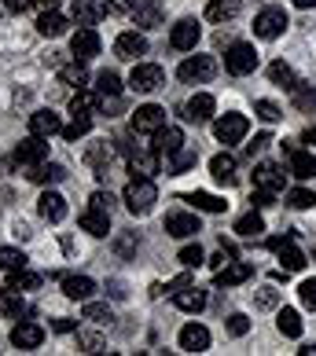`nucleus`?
Masks as SVG:
<instances>
[{
    "mask_svg": "<svg viewBox=\"0 0 316 356\" xmlns=\"http://www.w3.org/2000/svg\"><path fill=\"white\" fill-rule=\"evenodd\" d=\"M158 202V188H155V180L151 177H133L125 184V206H129V213H151V206Z\"/></svg>",
    "mask_w": 316,
    "mask_h": 356,
    "instance_id": "f257e3e1",
    "label": "nucleus"
},
{
    "mask_svg": "<svg viewBox=\"0 0 316 356\" xmlns=\"http://www.w3.org/2000/svg\"><path fill=\"white\" fill-rule=\"evenodd\" d=\"M225 70L235 74V77L254 74V70H258V51H254V44H246V41L228 44V51H225Z\"/></svg>",
    "mask_w": 316,
    "mask_h": 356,
    "instance_id": "f03ea898",
    "label": "nucleus"
},
{
    "mask_svg": "<svg viewBox=\"0 0 316 356\" xmlns=\"http://www.w3.org/2000/svg\"><path fill=\"white\" fill-rule=\"evenodd\" d=\"M166 85V70L155 67V63H136L133 74H129V88L140 92V96H151V92H158Z\"/></svg>",
    "mask_w": 316,
    "mask_h": 356,
    "instance_id": "7ed1b4c3",
    "label": "nucleus"
},
{
    "mask_svg": "<svg viewBox=\"0 0 316 356\" xmlns=\"http://www.w3.org/2000/svg\"><path fill=\"white\" fill-rule=\"evenodd\" d=\"M269 250L280 257L283 272H301L306 268V254L294 246V235H276V239H269Z\"/></svg>",
    "mask_w": 316,
    "mask_h": 356,
    "instance_id": "20e7f679",
    "label": "nucleus"
},
{
    "mask_svg": "<svg viewBox=\"0 0 316 356\" xmlns=\"http://www.w3.org/2000/svg\"><path fill=\"white\" fill-rule=\"evenodd\" d=\"M214 74H217V59L214 56H191V59H184L180 70H177V77H180V81H188V85H203Z\"/></svg>",
    "mask_w": 316,
    "mask_h": 356,
    "instance_id": "39448f33",
    "label": "nucleus"
},
{
    "mask_svg": "<svg viewBox=\"0 0 316 356\" xmlns=\"http://www.w3.org/2000/svg\"><path fill=\"white\" fill-rule=\"evenodd\" d=\"M287 26H291V19H287L283 8H265V11L254 19V33L261 37V41H276V37H280Z\"/></svg>",
    "mask_w": 316,
    "mask_h": 356,
    "instance_id": "423d86ee",
    "label": "nucleus"
},
{
    "mask_svg": "<svg viewBox=\"0 0 316 356\" xmlns=\"http://www.w3.org/2000/svg\"><path fill=\"white\" fill-rule=\"evenodd\" d=\"M246 129H250L246 114H225V118H217V122H214V136L228 147V143H239L246 136Z\"/></svg>",
    "mask_w": 316,
    "mask_h": 356,
    "instance_id": "0eeeda50",
    "label": "nucleus"
},
{
    "mask_svg": "<svg viewBox=\"0 0 316 356\" xmlns=\"http://www.w3.org/2000/svg\"><path fill=\"white\" fill-rule=\"evenodd\" d=\"M199 37H203L199 22H195V19H180V22L173 26V30H169V44H173L177 51H195Z\"/></svg>",
    "mask_w": 316,
    "mask_h": 356,
    "instance_id": "6e6552de",
    "label": "nucleus"
},
{
    "mask_svg": "<svg viewBox=\"0 0 316 356\" xmlns=\"http://www.w3.org/2000/svg\"><path fill=\"white\" fill-rule=\"evenodd\" d=\"M70 56L74 59H92V56H100V33L92 30V26H81L74 37H70Z\"/></svg>",
    "mask_w": 316,
    "mask_h": 356,
    "instance_id": "1a4fd4ad",
    "label": "nucleus"
},
{
    "mask_svg": "<svg viewBox=\"0 0 316 356\" xmlns=\"http://www.w3.org/2000/svg\"><path fill=\"white\" fill-rule=\"evenodd\" d=\"M283 184H287V173H283V165H276V162H261L254 169V188L261 191H283Z\"/></svg>",
    "mask_w": 316,
    "mask_h": 356,
    "instance_id": "9d476101",
    "label": "nucleus"
},
{
    "mask_svg": "<svg viewBox=\"0 0 316 356\" xmlns=\"http://www.w3.org/2000/svg\"><path fill=\"white\" fill-rule=\"evenodd\" d=\"M133 129H136V133L155 136L158 129H166V111H162V107H155V103H148V107H136V114H133Z\"/></svg>",
    "mask_w": 316,
    "mask_h": 356,
    "instance_id": "9b49d317",
    "label": "nucleus"
},
{
    "mask_svg": "<svg viewBox=\"0 0 316 356\" xmlns=\"http://www.w3.org/2000/svg\"><path fill=\"white\" fill-rule=\"evenodd\" d=\"M214 111H217V103H214V96H210V92H195V96L184 103V118H188V122H195V125L210 122V118H214Z\"/></svg>",
    "mask_w": 316,
    "mask_h": 356,
    "instance_id": "f8f14e48",
    "label": "nucleus"
},
{
    "mask_svg": "<svg viewBox=\"0 0 316 356\" xmlns=\"http://www.w3.org/2000/svg\"><path fill=\"white\" fill-rule=\"evenodd\" d=\"M48 158V140L45 136H26L19 147H15V162H22V165H37V162H45Z\"/></svg>",
    "mask_w": 316,
    "mask_h": 356,
    "instance_id": "ddd939ff",
    "label": "nucleus"
},
{
    "mask_svg": "<svg viewBox=\"0 0 316 356\" xmlns=\"http://www.w3.org/2000/svg\"><path fill=\"white\" fill-rule=\"evenodd\" d=\"M114 56L118 59H129V63H136L140 56H148V41H143V33H136V30L122 33L114 41Z\"/></svg>",
    "mask_w": 316,
    "mask_h": 356,
    "instance_id": "4468645a",
    "label": "nucleus"
},
{
    "mask_svg": "<svg viewBox=\"0 0 316 356\" xmlns=\"http://www.w3.org/2000/svg\"><path fill=\"white\" fill-rule=\"evenodd\" d=\"M41 341H45V327L33 323V320H26V323H19L15 331H11V346L15 349H37Z\"/></svg>",
    "mask_w": 316,
    "mask_h": 356,
    "instance_id": "2eb2a0df",
    "label": "nucleus"
},
{
    "mask_svg": "<svg viewBox=\"0 0 316 356\" xmlns=\"http://www.w3.org/2000/svg\"><path fill=\"white\" fill-rule=\"evenodd\" d=\"M133 15H136V26L140 30H158L166 19V8L158 4V0H140V4L133 8Z\"/></svg>",
    "mask_w": 316,
    "mask_h": 356,
    "instance_id": "dca6fc26",
    "label": "nucleus"
},
{
    "mask_svg": "<svg viewBox=\"0 0 316 356\" xmlns=\"http://www.w3.org/2000/svg\"><path fill=\"white\" fill-rule=\"evenodd\" d=\"M77 224L88 232V235H96V239H103V235L111 232V213L107 209H100V206H88L81 217H77Z\"/></svg>",
    "mask_w": 316,
    "mask_h": 356,
    "instance_id": "f3484780",
    "label": "nucleus"
},
{
    "mask_svg": "<svg viewBox=\"0 0 316 356\" xmlns=\"http://www.w3.org/2000/svg\"><path fill=\"white\" fill-rule=\"evenodd\" d=\"M195 232H203L195 213H169L166 217V235H173V239H191Z\"/></svg>",
    "mask_w": 316,
    "mask_h": 356,
    "instance_id": "a211bd4d",
    "label": "nucleus"
},
{
    "mask_svg": "<svg viewBox=\"0 0 316 356\" xmlns=\"http://www.w3.org/2000/svg\"><path fill=\"white\" fill-rule=\"evenodd\" d=\"M180 349L184 353H206L210 349V331L203 323H188L180 331Z\"/></svg>",
    "mask_w": 316,
    "mask_h": 356,
    "instance_id": "6ab92c4d",
    "label": "nucleus"
},
{
    "mask_svg": "<svg viewBox=\"0 0 316 356\" xmlns=\"http://www.w3.org/2000/svg\"><path fill=\"white\" fill-rule=\"evenodd\" d=\"M37 209H41V217H45L48 224H59L63 217H67V199H63V195H56V191H45L41 199H37Z\"/></svg>",
    "mask_w": 316,
    "mask_h": 356,
    "instance_id": "aec40b11",
    "label": "nucleus"
},
{
    "mask_svg": "<svg viewBox=\"0 0 316 356\" xmlns=\"http://www.w3.org/2000/svg\"><path fill=\"white\" fill-rule=\"evenodd\" d=\"M250 275H254V268H250L246 261H228V265L217 272V286H239Z\"/></svg>",
    "mask_w": 316,
    "mask_h": 356,
    "instance_id": "412c9836",
    "label": "nucleus"
},
{
    "mask_svg": "<svg viewBox=\"0 0 316 356\" xmlns=\"http://www.w3.org/2000/svg\"><path fill=\"white\" fill-rule=\"evenodd\" d=\"M184 147V133H180V129L177 125H166V129H158V133H155V151L158 154H173V151H180Z\"/></svg>",
    "mask_w": 316,
    "mask_h": 356,
    "instance_id": "4be33fe9",
    "label": "nucleus"
},
{
    "mask_svg": "<svg viewBox=\"0 0 316 356\" xmlns=\"http://www.w3.org/2000/svg\"><path fill=\"white\" fill-rule=\"evenodd\" d=\"M129 173L133 177H155L158 173V151H133L129 154Z\"/></svg>",
    "mask_w": 316,
    "mask_h": 356,
    "instance_id": "5701e85b",
    "label": "nucleus"
},
{
    "mask_svg": "<svg viewBox=\"0 0 316 356\" xmlns=\"http://www.w3.org/2000/svg\"><path fill=\"white\" fill-rule=\"evenodd\" d=\"M30 133H37V136H56V133H63V122H59V114H52V111H37L33 118H30Z\"/></svg>",
    "mask_w": 316,
    "mask_h": 356,
    "instance_id": "b1692460",
    "label": "nucleus"
},
{
    "mask_svg": "<svg viewBox=\"0 0 316 356\" xmlns=\"http://www.w3.org/2000/svg\"><path fill=\"white\" fill-rule=\"evenodd\" d=\"M243 0H210L206 4V19L210 22H232L235 15H239Z\"/></svg>",
    "mask_w": 316,
    "mask_h": 356,
    "instance_id": "393cba45",
    "label": "nucleus"
},
{
    "mask_svg": "<svg viewBox=\"0 0 316 356\" xmlns=\"http://www.w3.org/2000/svg\"><path fill=\"white\" fill-rule=\"evenodd\" d=\"M92 290H96V280H88V275H67L63 280V294L74 301H88Z\"/></svg>",
    "mask_w": 316,
    "mask_h": 356,
    "instance_id": "a878e982",
    "label": "nucleus"
},
{
    "mask_svg": "<svg viewBox=\"0 0 316 356\" xmlns=\"http://www.w3.org/2000/svg\"><path fill=\"white\" fill-rule=\"evenodd\" d=\"M184 202H191L195 209H203V213H225L228 202L221 199V195H210V191H191V195H184Z\"/></svg>",
    "mask_w": 316,
    "mask_h": 356,
    "instance_id": "bb28decb",
    "label": "nucleus"
},
{
    "mask_svg": "<svg viewBox=\"0 0 316 356\" xmlns=\"http://www.w3.org/2000/svg\"><path fill=\"white\" fill-rule=\"evenodd\" d=\"M26 177H30L33 184H59V180H67V169L56 165V162H37V165H30Z\"/></svg>",
    "mask_w": 316,
    "mask_h": 356,
    "instance_id": "cd10ccee",
    "label": "nucleus"
},
{
    "mask_svg": "<svg viewBox=\"0 0 316 356\" xmlns=\"http://www.w3.org/2000/svg\"><path fill=\"white\" fill-rule=\"evenodd\" d=\"M30 309H26V301H22V290H15V286H4L0 290V316H26Z\"/></svg>",
    "mask_w": 316,
    "mask_h": 356,
    "instance_id": "c85d7f7f",
    "label": "nucleus"
},
{
    "mask_svg": "<svg viewBox=\"0 0 316 356\" xmlns=\"http://www.w3.org/2000/svg\"><path fill=\"white\" fill-rule=\"evenodd\" d=\"M173 301H177V309H180V312H203V309H206V294H203V290H195L191 283H188V286H180Z\"/></svg>",
    "mask_w": 316,
    "mask_h": 356,
    "instance_id": "c756f323",
    "label": "nucleus"
},
{
    "mask_svg": "<svg viewBox=\"0 0 316 356\" xmlns=\"http://www.w3.org/2000/svg\"><path fill=\"white\" fill-rule=\"evenodd\" d=\"M210 173L217 184H232L235 180V158L232 154H214L210 158Z\"/></svg>",
    "mask_w": 316,
    "mask_h": 356,
    "instance_id": "7c9ffc66",
    "label": "nucleus"
},
{
    "mask_svg": "<svg viewBox=\"0 0 316 356\" xmlns=\"http://www.w3.org/2000/svg\"><path fill=\"white\" fill-rule=\"evenodd\" d=\"M111 158H114V147H111V143H92V147L85 151V162H88L92 169H100V173H107Z\"/></svg>",
    "mask_w": 316,
    "mask_h": 356,
    "instance_id": "2f4dec72",
    "label": "nucleus"
},
{
    "mask_svg": "<svg viewBox=\"0 0 316 356\" xmlns=\"http://www.w3.org/2000/svg\"><path fill=\"white\" fill-rule=\"evenodd\" d=\"M37 30H41L45 37H63V33H67V19H63L59 11H41Z\"/></svg>",
    "mask_w": 316,
    "mask_h": 356,
    "instance_id": "473e14b6",
    "label": "nucleus"
},
{
    "mask_svg": "<svg viewBox=\"0 0 316 356\" xmlns=\"http://www.w3.org/2000/svg\"><path fill=\"white\" fill-rule=\"evenodd\" d=\"M195 158H199V154H195L191 147H180V151H173V154H169V165H166V173H169V177H180V173H188V169L195 165Z\"/></svg>",
    "mask_w": 316,
    "mask_h": 356,
    "instance_id": "72a5a7b5",
    "label": "nucleus"
},
{
    "mask_svg": "<svg viewBox=\"0 0 316 356\" xmlns=\"http://www.w3.org/2000/svg\"><path fill=\"white\" fill-rule=\"evenodd\" d=\"M269 77H272V81H276V85H283L287 92H294V88L301 85V81H298V74H294L291 67H287V63H283V59H276V63H272V67H269Z\"/></svg>",
    "mask_w": 316,
    "mask_h": 356,
    "instance_id": "f704fd0d",
    "label": "nucleus"
},
{
    "mask_svg": "<svg viewBox=\"0 0 316 356\" xmlns=\"http://www.w3.org/2000/svg\"><path fill=\"white\" fill-rule=\"evenodd\" d=\"M261 232H265V220H261V213H254V209L235 220V235H243V239H254Z\"/></svg>",
    "mask_w": 316,
    "mask_h": 356,
    "instance_id": "c9c22d12",
    "label": "nucleus"
},
{
    "mask_svg": "<svg viewBox=\"0 0 316 356\" xmlns=\"http://www.w3.org/2000/svg\"><path fill=\"white\" fill-rule=\"evenodd\" d=\"M291 173H294L298 180H309V177H316V154L294 151V154H291Z\"/></svg>",
    "mask_w": 316,
    "mask_h": 356,
    "instance_id": "e433bc0d",
    "label": "nucleus"
},
{
    "mask_svg": "<svg viewBox=\"0 0 316 356\" xmlns=\"http://www.w3.org/2000/svg\"><path fill=\"white\" fill-rule=\"evenodd\" d=\"M276 327H280V334L298 338V334H301V316H298L294 309H280V316H276Z\"/></svg>",
    "mask_w": 316,
    "mask_h": 356,
    "instance_id": "4c0bfd02",
    "label": "nucleus"
},
{
    "mask_svg": "<svg viewBox=\"0 0 316 356\" xmlns=\"http://www.w3.org/2000/svg\"><path fill=\"white\" fill-rule=\"evenodd\" d=\"M96 96H122V77L114 70H103L96 77Z\"/></svg>",
    "mask_w": 316,
    "mask_h": 356,
    "instance_id": "58836bf2",
    "label": "nucleus"
},
{
    "mask_svg": "<svg viewBox=\"0 0 316 356\" xmlns=\"http://www.w3.org/2000/svg\"><path fill=\"white\" fill-rule=\"evenodd\" d=\"M100 11L103 8H96L92 0H74V19H77V26H92L100 19Z\"/></svg>",
    "mask_w": 316,
    "mask_h": 356,
    "instance_id": "ea45409f",
    "label": "nucleus"
},
{
    "mask_svg": "<svg viewBox=\"0 0 316 356\" xmlns=\"http://www.w3.org/2000/svg\"><path fill=\"white\" fill-rule=\"evenodd\" d=\"M85 320H92V323H111L114 312H111L107 301H85Z\"/></svg>",
    "mask_w": 316,
    "mask_h": 356,
    "instance_id": "a19ab883",
    "label": "nucleus"
},
{
    "mask_svg": "<svg viewBox=\"0 0 316 356\" xmlns=\"http://www.w3.org/2000/svg\"><path fill=\"white\" fill-rule=\"evenodd\" d=\"M0 268L4 272H15V268H26V254L15 246H0Z\"/></svg>",
    "mask_w": 316,
    "mask_h": 356,
    "instance_id": "79ce46f5",
    "label": "nucleus"
},
{
    "mask_svg": "<svg viewBox=\"0 0 316 356\" xmlns=\"http://www.w3.org/2000/svg\"><path fill=\"white\" fill-rule=\"evenodd\" d=\"M8 286H15V290H37V286H41V275L26 272V268H15V272H11V280H8Z\"/></svg>",
    "mask_w": 316,
    "mask_h": 356,
    "instance_id": "37998d69",
    "label": "nucleus"
},
{
    "mask_svg": "<svg viewBox=\"0 0 316 356\" xmlns=\"http://www.w3.org/2000/svg\"><path fill=\"white\" fill-rule=\"evenodd\" d=\"M287 206H291V209H313V206H316V191L294 188L291 195H287Z\"/></svg>",
    "mask_w": 316,
    "mask_h": 356,
    "instance_id": "c03bdc74",
    "label": "nucleus"
},
{
    "mask_svg": "<svg viewBox=\"0 0 316 356\" xmlns=\"http://www.w3.org/2000/svg\"><path fill=\"white\" fill-rule=\"evenodd\" d=\"M294 107L306 111V114H316V88H294Z\"/></svg>",
    "mask_w": 316,
    "mask_h": 356,
    "instance_id": "a18cd8bd",
    "label": "nucleus"
},
{
    "mask_svg": "<svg viewBox=\"0 0 316 356\" xmlns=\"http://www.w3.org/2000/svg\"><path fill=\"white\" fill-rule=\"evenodd\" d=\"M254 114L261 118V122H269V125H272V122H280V118H283V111L276 107L272 99H258V103H254Z\"/></svg>",
    "mask_w": 316,
    "mask_h": 356,
    "instance_id": "49530a36",
    "label": "nucleus"
},
{
    "mask_svg": "<svg viewBox=\"0 0 316 356\" xmlns=\"http://www.w3.org/2000/svg\"><path fill=\"white\" fill-rule=\"evenodd\" d=\"M88 129H92V118H85V114H74V122H70L67 129H63V136H67V140H81V136L88 133Z\"/></svg>",
    "mask_w": 316,
    "mask_h": 356,
    "instance_id": "de8ad7c7",
    "label": "nucleus"
},
{
    "mask_svg": "<svg viewBox=\"0 0 316 356\" xmlns=\"http://www.w3.org/2000/svg\"><path fill=\"white\" fill-rule=\"evenodd\" d=\"M77 349H81V353H100V349H103V334H96V331H77Z\"/></svg>",
    "mask_w": 316,
    "mask_h": 356,
    "instance_id": "09e8293b",
    "label": "nucleus"
},
{
    "mask_svg": "<svg viewBox=\"0 0 316 356\" xmlns=\"http://www.w3.org/2000/svg\"><path fill=\"white\" fill-rule=\"evenodd\" d=\"M203 261H206V254H203V246H199V243L180 250V265H184V268H199Z\"/></svg>",
    "mask_w": 316,
    "mask_h": 356,
    "instance_id": "8fccbe9b",
    "label": "nucleus"
},
{
    "mask_svg": "<svg viewBox=\"0 0 316 356\" xmlns=\"http://www.w3.org/2000/svg\"><path fill=\"white\" fill-rule=\"evenodd\" d=\"M136 0H103V15H129Z\"/></svg>",
    "mask_w": 316,
    "mask_h": 356,
    "instance_id": "3c124183",
    "label": "nucleus"
},
{
    "mask_svg": "<svg viewBox=\"0 0 316 356\" xmlns=\"http://www.w3.org/2000/svg\"><path fill=\"white\" fill-rule=\"evenodd\" d=\"M246 331H250V320H246L243 312H232V316H228V334H232V338H243Z\"/></svg>",
    "mask_w": 316,
    "mask_h": 356,
    "instance_id": "603ef678",
    "label": "nucleus"
},
{
    "mask_svg": "<svg viewBox=\"0 0 316 356\" xmlns=\"http://www.w3.org/2000/svg\"><path fill=\"white\" fill-rule=\"evenodd\" d=\"M280 305V290L276 286H261L258 290V309H276Z\"/></svg>",
    "mask_w": 316,
    "mask_h": 356,
    "instance_id": "864d4df0",
    "label": "nucleus"
},
{
    "mask_svg": "<svg viewBox=\"0 0 316 356\" xmlns=\"http://www.w3.org/2000/svg\"><path fill=\"white\" fill-rule=\"evenodd\" d=\"M298 298H301V305H306V309L316 312V280H306V283H301V286H298Z\"/></svg>",
    "mask_w": 316,
    "mask_h": 356,
    "instance_id": "5fc2aeb1",
    "label": "nucleus"
},
{
    "mask_svg": "<svg viewBox=\"0 0 316 356\" xmlns=\"http://www.w3.org/2000/svg\"><path fill=\"white\" fill-rule=\"evenodd\" d=\"M63 77H67L70 85H77V88H85V81H88V74H85V67H81V59H77V67H67V70H63Z\"/></svg>",
    "mask_w": 316,
    "mask_h": 356,
    "instance_id": "6e6d98bb",
    "label": "nucleus"
},
{
    "mask_svg": "<svg viewBox=\"0 0 316 356\" xmlns=\"http://www.w3.org/2000/svg\"><path fill=\"white\" fill-rule=\"evenodd\" d=\"M269 143H272V136H269V133H261V136H254V143H246V154L254 158V154H261V151H265Z\"/></svg>",
    "mask_w": 316,
    "mask_h": 356,
    "instance_id": "4d7b16f0",
    "label": "nucleus"
},
{
    "mask_svg": "<svg viewBox=\"0 0 316 356\" xmlns=\"http://www.w3.org/2000/svg\"><path fill=\"white\" fill-rule=\"evenodd\" d=\"M272 199H276L272 191H261V188H258V191H254V199H250V202H254L258 209H265V206H272Z\"/></svg>",
    "mask_w": 316,
    "mask_h": 356,
    "instance_id": "13d9d810",
    "label": "nucleus"
},
{
    "mask_svg": "<svg viewBox=\"0 0 316 356\" xmlns=\"http://www.w3.org/2000/svg\"><path fill=\"white\" fill-rule=\"evenodd\" d=\"M92 206H100V209H107V213H111V206H114L111 191H107V195H103V191H96V195H92Z\"/></svg>",
    "mask_w": 316,
    "mask_h": 356,
    "instance_id": "bf43d9fd",
    "label": "nucleus"
},
{
    "mask_svg": "<svg viewBox=\"0 0 316 356\" xmlns=\"http://www.w3.org/2000/svg\"><path fill=\"white\" fill-rule=\"evenodd\" d=\"M30 4H33V0H4V8H8V11H26Z\"/></svg>",
    "mask_w": 316,
    "mask_h": 356,
    "instance_id": "052dcab7",
    "label": "nucleus"
},
{
    "mask_svg": "<svg viewBox=\"0 0 316 356\" xmlns=\"http://www.w3.org/2000/svg\"><path fill=\"white\" fill-rule=\"evenodd\" d=\"M33 4L41 8V11H56V8H59V0H33Z\"/></svg>",
    "mask_w": 316,
    "mask_h": 356,
    "instance_id": "680f3d73",
    "label": "nucleus"
},
{
    "mask_svg": "<svg viewBox=\"0 0 316 356\" xmlns=\"http://www.w3.org/2000/svg\"><path fill=\"white\" fill-rule=\"evenodd\" d=\"M136 246V239H133V235H129V239H122V243H118V250H122V254H129V250H133Z\"/></svg>",
    "mask_w": 316,
    "mask_h": 356,
    "instance_id": "e2e57ef3",
    "label": "nucleus"
},
{
    "mask_svg": "<svg viewBox=\"0 0 316 356\" xmlns=\"http://www.w3.org/2000/svg\"><path fill=\"white\" fill-rule=\"evenodd\" d=\"M301 143H309V147H313V143H316V129H306V133H301Z\"/></svg>",
    "mask_w": 316,
    "mask_h": 356,
    "instance_id": "0e129e2a",
    "label": "nucleus"
},
{
    "mask_svg": "<svg viewBox=\"0 0 316 356\" xmlns=\"http://www.w3.org/2000/svg\"><path fill=\"white\" fill-rule=\"evenodd\" d=\"M56 331H74V320H56Z\"/></svg>",
    "mask_w": 316,
    "mask_h": 356,
    "instance_id": "69168bd1",
    "label": "nucleus"
},
{
    "mask_svg": "<svg viewBox=\"0 0 316 356\" xmlns=\"http://www.w3.org/2000/svg\"><path fill=\"white\" fill-rule=\"evenodd\" d=\"M294 8H316V0H291Z\"/></svg>",
    "mask_w": 316,
    "mask_h": 356,
    "instance_id": "338daca9",
    "label": "nucleus"
},
{
    "mask_svg": "<svg viewBox=\"0 0 316 356\" xmlns=\"http://www.w3.org/2000/svg\"><path fill=\"white\" fill-rule=\"evenodd\" d=\"M298 356H316V346H306V349H298Z\"/></svg>",
    "mask_w": 316,
    "mask_h": 356,
    "instance_id": "774afa93",
    "label": "nucleus"
}]
</instances>
